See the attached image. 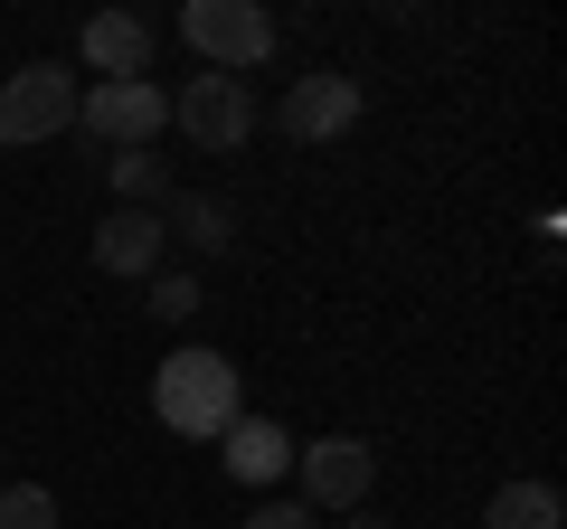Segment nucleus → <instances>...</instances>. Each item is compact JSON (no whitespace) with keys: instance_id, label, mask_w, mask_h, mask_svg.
Listing matches in <instances>:
<instances>
[{"instance_id":"obj_1","label":"nucleus","mask_w":567,"mask_h":529,"mask_svg":"<svg viewBox=\"0 0 567 529\" xmlns=\"http://www.w3.org/2000/svg\"><path fill=\"white\" fill-rule=\"evenodd\" d=\"M152 416H162L171 435H189V445H218V435L246 416L237 360H218V350H171L162 378H152Z\"/></svg>"},{"instance_id":"obj_2","label":"nucleus","mask_w":567,"mask_h":529,"mask_svg":"<svg viewBox=\"0 0 567 529\" xmlns=\"http://www.w3.org/2000/svg\"><path fill=\"white\" fill-rule=\"evenodd\" d=\"M76 123V76L58 58H29L0 76V152H39Z\"/></svg>"},{"instance_id":"obj_3","label":"nucleus","mask_w":567,"mask_h":529,"mask_svg":"<svg viewBox=\"0 0 567 529\" xmlns=\"http://www.w3.org/2000/svg\"><path fill=\"white\" fill-rule=\"evenodd\" d=\"M181 39L199 48L218 76H237V66L275 58V10H265V0H189V10H181Z\"/></svg>"},{"instance_id":"obj_4","label":"nucleus","mask_w":567,"mask_h":529,"mask_svg":"<svg viewBox=\"0 0 567 529\" xmlns=\"http://www.w3.org/2000/svg\"><path fill=\"white\" fill-rule=\"evenodd\" d=\"M293 473H303V510H369V483H379V454L360 435H322V445H293Z\"/></svg>"},{"instance_id":"obj_5","label":"nucleus","mask_w":567,"mask_h":529,"mask_svg":"<svg viewBox=\"0 0 567 529\" xmlns=\"http://www.w3.org/2000/svg\"><path fill=\"white\" fill-rule=\"evenodd\" d=\"M76 123L95 133V143H114V152H142L171 123V95L152 76H114V85H85L76 95Z\"/></svg>"},{"instance_id":"obj_6","label":"nucleus","mask_w":567,"mask_h":529,"mask_svg":"<svg viewBox=\"0 0 567 529\" xmlns=\"http://www.w3.org/2000/svg\"><path fill=\"white\" fill-rule=\"evenodd\" d=\"M171 123H181L199 152H237L246 133H256V95H246V76H218V66H208V76H189L181 95H171Z\"/></svg>"},{"instance_id":"obj_7","label":"nucleus","mask_w":567,"mask_h":529,"mask_svg":"<svg viewBox=\"0 0 567 529\" xmlns=\"http://www.w3.org/2000/svg\"><path fill=\"white\" fill-rule=\"evenodd\" d=\"M360 76H293L284 85V143H341L360 123Z\"/></svg>"},{"instance_id":"obj_8","label":"nucleus","mask_w":567,"mask_h":529,"mask_svg":"<svg viewBox=\"0 0 567 529\" xmlns=\"http://www.w3.org/2000/svg\"><path fill=\"white\" fill-rule=\"evenodd\" d=\"M162 237L171 227L152 218V208H114V218L95 227V264L104 274H162Z\"/></svg>"},{"instance_id":"obj_9","label":"nucleus","mask_w":567,"mask_h":529,"mask_svg":"<svg viewBox=\"0 0 567 529\" xmlns=\"http://www.w3.org/2000/svg\"><path fill=\"white\" fill-rule=\"evenodd\" d=\"M85 66H95V85L142 76V66H152V29H142L133 10H95V20H85Z\"/></svg>"},{"instance_id":"obj_10","label":"nucleus","mask_w":567,"mask_h":529,"mask_svg":"<svg viewBox=\"0 0 567 529\" xmlns=\"http://www.w3.org/2000/svg\"><path fill=\"white\" fill-rule=\"evenodd\" d=\"M218 454H227V473H237V483H284V464H293V435L275 426V416H237V426L218 435Z\"/></svg>"},{"instance_id":"obj_11","label":"nucleus","mask_w":567,"mask_h":529,"mask_svg":"<svg viewBox=\"0 0 567 529\" xmlns=\"http://www.w3.org/2000/svg\"><path fill=\"white\" fill-rule=\"evenodd\" d=\"M558 520H567L558 483H502L483 501V529H558Z\"/></svg>"},{"instance_id":"obj_12","label":"nucleus","mask_w":567,"mask_h":529,"mask_svg":"<svg viewBox=\"0 0 567 529\" xmlns=\"http://www.w3.org/2000/svg\"><path fill=\"white\" fill-rule=\"evenodd\" d=\"M114 189H123V208H142V199H171V170H162V152H114Z\"/></svg>"},{"instance_id":"obj_13","label":"nucleus","mask_w":567,"mask_h":529,"mask_svg":"<svg viewBox=\"0 0 567 529\" xmlns=\"http://www.w3.org/2000/svg\"><path fill=\"white\" fill-rule=\"evenodd\" d=\"M0 529H58V491L48 483H10L0 491Z\"/></svg>"},{"instance_id":"obj_14","label":"nucleus","mask_w":567,"mask_h":529,"mask_svg":"<svg viewBox=\"0 0 567 529\" xmlns=\"http://www.w3.org/2000/svg\"><path fill=\"white\" fill-rule=\"evenodd\" d=\"M181 237L208 246V256H227V208L218 199H181Z\"/></svg>"},{"instance_id":"obj_15","label":"nucleus","mask_w":567,"mask_h":529,"mask_svg":"<svg viewBox=\"0 0 567 529\" xmlns=\"http://www.w3.org/2000/svg\"><path fill=\"white\" fill-rule=\"evenodd\" d=\"M152 312H162V322H189V312H199V284H189V274H152Z\"/></svg>"},{"instance_id":"obj_16","label":"nucleus","mask_w":567,"mask_h":529,"mask_svg":"<svg viewBox=\"0 0 567 529\" xmlns=\"http://www.w3.org/2000/svg\"><path fill=\"white\" fill-rule=\"evenodd\" d=\"M246 529H322V520L303 501H265V510H246Z\"/></svg>"},{"instance_id":"obj_17","label":"nucleus","mask_w":567,"mask_h":529,"mask_svg":"<svg viewBox=\"0 0 567 529\" xmlns=\"http://www.w3.org/2000/svg\"><path fill=\"white\" fill-rule=\"evenodd\" d=\"M341 529H398V520H379V510H350V520Z\"/></svg>"}]
</instances>
